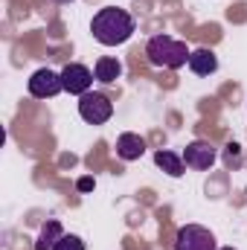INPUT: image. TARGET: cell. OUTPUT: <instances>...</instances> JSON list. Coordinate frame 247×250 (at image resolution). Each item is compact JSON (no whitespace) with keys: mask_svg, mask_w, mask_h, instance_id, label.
<instances>
[{"mask_svg":"<svg viewBox=\"0 0 247 250\" xmlns=\"http://www.w3.org/2000/svg\"><path fill=\"white\" fill-rule=\"evenodd\" d=\"M93 73H90V67H84V64L73 62L67 64L62 70V82H64V90L67 93H73V96H84L87 90H90V84H93Z\"/></svg>","mask_w":247,"mask_h":250,"instance_id":"52a82bcc","label":"cell"},{"mask_svg":"<svg viewBox=\"0 0 247 250\" xmlns=\"http://www.w3.org/2000/svg\"><path fill=\"white\" fill-rule=\"evenodd\" d=\"M145 56L154 67H166V70H181L184 64H189V50L184 41L172 38V35H154L145 44Z\"/></svg>","mask_w":247,"mask_h":250,"instance_id":"7a4b0ae2","label":"cell"},{"mask_svg":"<svg viewBox=\"0 0 247 250\" xmlns=\"http://www.w3.org/2000/svg\"><path fill=\"white\" fill-rule=\"evenodd\" d=\"M175 250H218L215 236L201 224H186L175 236Z\"/></svg>","mask_w":247,"mask_h":250,"instance_id":"5b68a950","label":"cell"},{"mask_svg":"<svg viewBox=\"0 0 247 250\" xmlns=\"http://www.w3.org/2000/svg\"><path fill=\"white\" fill-rule=\"evenodd\" d=\"M53 3H62V6H67V3H73V0H53Z\"/></svg>","mask_w":247,"mask_h":250,"instance_id":"9a60e30c","label":"cell"},{"mask_svg":"<svg viewBox=\"0 0 247 250\" xmlns=\"http://www.w3.org/2000/svg\"><path fill=\"white\" fill-rule=\"evenodd\" d=\"M79 117L87 125H105L114 117V102L105 93L87 90L84 96H79Z\"/></svg>","mask_w":247,"mask_h":250,"instance_id":"3957f363","label":"cell"},{"mask_svg":"<svg viewBox=\"0 0 247 250\" xmlns=\"http://www.w3.org/2000/svg\"><path fill=\"white\" fill-rule=\"evenodd\" d=\"M137 29V21L131 18V12H125L120 6H105L93 15L90 21V32L102 47H120L125 44Z\"/></svg>","mask_w":247,"mask_h":250,"instance_id":"6da1fadb","label":"cell"},{"mask_svg":"<svg viewBox=\"0 0 247 250\" xmlns=\"http://www.w3.org/2000/svg\"><path fill=\"white\" fill-rule=\"evenodd\" d=\"M117 154H120V160H125V163L140 160L145 154V140L140 134H134V131H125V134H120V140H117Z\"/></svg>","mask_w":247,"mask_h":250,"instance_id":"ba28073f","label":"cell"},{"mask_svg":"<svg viewBox=\"0 0 247 250\" xmlns=\"http://www.w3.org/2000/svg\"><path fill=\"white\" fill-rule=\"evenodd\" d=\"M218 250H236V248H218Z\"/></svg>","mask_w":247,"mask_h":250,"instance_id":"2e32d148","label":"cell"},{"mask_svg":"<svg viewBox=\"0 0 247 250\" xmlns=\"http://www.w3.org/2000/svg\"><path fill=\"white\" fill-rule=\"evenodd\" d=\"M26 87H29V96H35V99H53L64 90L62 73H53L50 67H41L29 76Z\"/></svg>","mask_w":247,"mask_h":250,"instance_id":"277c9868","label":"cell"},{"mask_svg":"<svg viewBox=\"0 0 247 250\" xmlns=\"http://www.w3.org/2000/svg\"><path fill=\"white\" fill-rule=\"evenodd\" d=\"M184 163L189 169H195V172H206L212 163H215V146L212 143H206V140H192L189 146L184 148Z\"/></svg>","mask_w":247,"mask_h":250,"instance_id":"8992f818","label":"cell"},{"mask_svg":"<svg viewBox=\"0 0 247 250\" xmlns=\"http://www.w3.org/2000/svg\"><path fill=\"white\" fill-rule=\"evenodd\" d=\"M93 76H96V82H102V84H114L120 76H123V64L117 62V59H111V56H102L96 67H93Z\"/></svg>","mask_w":247,"mask_h":250,"instance_id":"8fae6325","label":"cell"},{"mask_svg":"<svg viewBox=\"0 0 247 250\" xmlns=\"http://www.w3.org/2000/svg\"><path fill=\"white\" fill-rule=\"evenodd\" d=\"M53 250H84V242H82L79 236H73V233H64L62 239L56 242Z\"/></svg>","mask_w":247,"mask_h":250,"instance_id":"4fadbf2b","label":"cell"},{"mask_svg":"<svg viewBox=\"0 0 247 250\" xmlns=\"http://www.w3.org/2000/svg\"><path fill=\"white\" fill-rule=\"evenodd\" d=\"M189 70H192L195 76H209V73L218 70V56H215L212 50H206V47L192 50V53H189Z\"/></svg>","mask_w":247,"mask_h":250,"instance_id":"9c48e42d","label":"cell"},{"mask_svg":"<svg viewBox=\"0 0 247 250\" xmlns=\"http://www.w3.org/2000/svg\"><path fill=\"white\" fill-rule=\"evenodd\" d=\"M154 163L166 172V175H172V178H181L184 175V157L181 154H175V151H169V148H160V151H154Z\"/></svg>","mask_w":247,"mask_h":250,"instance_id":"7c38bea8","label":"cell"},{"mask_svg":"<svg viewBox=\"0 0 247 250\" xmlns=\"http://www.w3.org/2000/svg\"><path fill=\"white\" fill-rule=\"evenodd\" d=\"M62 236H64L62 221H56V218L44 221V224H41V233H38V239H35V250H53Z\"/></svg>","mask_w":247,"mask_h":250,"instance_id":"30bf717a","label":"cell"},{"mask_svg":"<svg viewBox=\"0 0 247 250\" xmlns=\"http://www.w3.org/2000/svg\"><path fill=\"white\" fill-rule=\"evenodd\" d=\"M76 187H79V192H93L96 181H93V178H79V184H76Z\"/></svg>","mask_w":247,"mask_h":250,"instance_id":"5bb4252c","label":"cell"}]
</instances>
